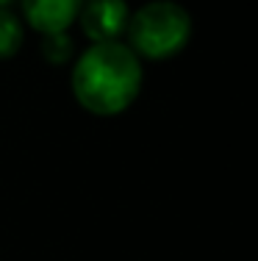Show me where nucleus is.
Segmentation results:
<instances>
[{
	"label": "nucleus",
	"mask_w": 258,
	"mask_h": 261,
	"mask_svg": "<svg viewBox=\"0 0 258 261\" xmlns=\"http://www.w3.org/2000/svg\"><path fill=\"white\" fill-rule=\"evenodd\" d=\"M142 59L122 39L92 42L72 64L70 86L81 109L95 117H117L128 111L142 92Z\"/></svg>",
	"instance_id": "1"
},
{
	"label": "nucleus",
	"mask_w": 258,
	"mask_h": 261,
	"mask_svg": "<svg viewBox=\"0 0 258 261\" xmlns=\"http://www.w3.org/2000/svg\"><path fill=\"white\" fill-rule=\"evenodd\" d=\"M192 14L175 0H150L128 20V47L147 61H167L192 42Z\"/></svg>",
	"instance_id": "2"
},
{
	"label": "nucleus",
	"mask_w": 258,
	"mask_h": 261,
	"mask_svg": "<svg viewBox=\"0 0 258 261\" xmlns=\"http://www.w3.org/2000/svg\"><path fill=\"white\" fill-rule=\"evenodd\" d=\"M131 9L128 0H83L78 20L89 42H117L125 36Z\"/></svg>",
	"instance_id": "3"
},
{
	"label": "nucleus",
	"mask_w": 258,
	"mask_h": 261,
	"mask_svg": "<svg viewBox=\"0 0 258 261\" xmlns=\"http://www.w3.org/2000/svg\"><path fill=\"white\" fill-rule=\"evenodd\" d=\"M20 6H22V20L45 36V34L70 31V25L78 20L83 0H20Z\"/></svg>",
	"instance_id": "4"
},
{
	"label": "nucleus",
	"mask_w": 258,
	"mask_h": 261,
	"mask_svg": "<svg viewBox=\"0 0 258 261\" xmlns=\"http://www.w3.org/2000/svg\"><path fill=\"white\" fill-rule=\"evenodd\" d=\"M25 42V28L22 20L11 9H0V61L14 59Z\"/></svg>",
	"instance_id": "5"
},
{
	"label": "nucleus",
	"mask_w": 258,
	"mask_h": 261,
	"mask_svg": "<svg viewBox=\"0 0 258 261\" xmlns=\"http://www.w3.org/2000/svg\"><path fill=\"white\" fill-rule=\"evenodd\" d=\"M42 56L50 67H61L70 64L72 56H75V45H72V36L67 31L61 34H45L42 36Z\"/></svg>",
	"instance_id": "6"
},
{
	"label": "nucleus",
	"mask_w": 258,
	"mask_h": 261,
	"mask_svg": "<svg viewBox=\"0 0 258 261\" xmlns=\"http://www.w3.org/2000/svg\"><path fill=\"white\" fill-rule=\"evenodd\" d=\"M11 3H14V0H0V9H9Z\"/></svg>",
	"instance_id": "7"
}]
</instances>
